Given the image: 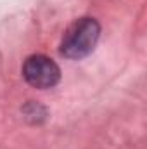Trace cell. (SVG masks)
Segmentation results:
<instances>
[{"label": "cell", "instance_id": "obj_1", "mask_svg": "<svg viewBox=\"0 0 147 149\" xmlns=\"http://www.w3.org/2000/svg\"><path fill=\"white\" fill-rule=\"evenodd\" d=\"M99 35V23L92 17H81L66 30L61 42V52L69 59H81L94 50Z\"/></svg>", "mask_w": 147, "mask_h": 149}, {"label": "cell", "instance_id": "obj_2", "mask_svg": "<svg viewBox=\"0 0 147 149\" xmlns=\"http://www.w3.org/2000/svg\"><path fill=\"white\" fill-rule=\"evenodd\" d=\"M23 74L26 81L37 88H50L59 81V66L45 56H31L23 66Z\"/></svg>", "mask_w": 147, "mask_h": 149}]
</instances>
